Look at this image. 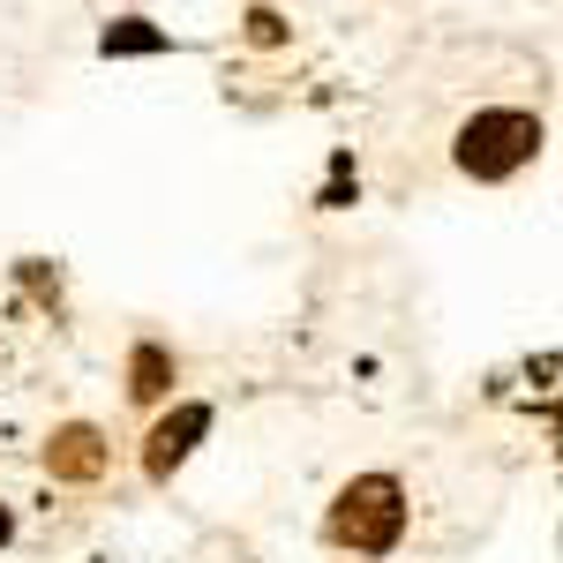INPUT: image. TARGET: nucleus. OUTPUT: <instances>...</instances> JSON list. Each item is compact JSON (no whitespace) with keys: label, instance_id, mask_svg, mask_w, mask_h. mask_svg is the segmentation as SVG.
Here are the masks:
<instances>
[{"label":"nucleus","instance_id":"5","mask_svg":"<svg viewBox=\"0 0 563 563\" xmlns=\"http://www.w3.org/2000/svg\"><path fill=\"white\" fill-rule=\"evenodd\" d=\"M166 376H174V361L158 346H135L129 361V398H166Z\"/></svg>","mask_w":563,"mask_h":563},{"label":"nucleus","instance_id":"4","mask_svg":"<svg viewBox=\"0 0 563 563\" xmlns=\"http://www.w3.org/2000/svg\"><path fill=\"white\" fill-rule=\"evenodd\" d=\"M45 466L60 481H90L98 466H106V443H98V429H60L53 443H45Z\"/></svg>","mask_w":563,"mask_h":563},{"label":"nucleus","instance_id":"1","mask_svg":"<svg viewBox=\"0 0 563 563\" xmlns=\"http://www.w3.org/2000/svg\"><path fill=\"white\" fill-rule=\"evenodd\" d=\"M398 533H406V488L390 474H361L339 496V511H331V541L339 549H361V556L398 549Z\"/></svg>","mask_w":563,"mask_h":563},{"label":"nucleus","instance_id":"2","mask_svg":"<svg viewBox=\"0 0 563 563\" xmlns=\"http://www.w3.org/2000/svg\"><path fill=\"white\" fill-rule=\"evenodd\" d=\"M533 151H541V121H533V113H474V121L459 129V166L474 180L519 174Z\"/></svg>","mask_w":563,"mask_h":563},{"label":"nucleus","instance_id":"7","mask_svg":"<svg viewBox=\"0 0 563 563\" xmlns=\"http://www.w3.org/2000/svg\"><path fill=\"white\" fill-rule=\"evenodd\" d=\"M0 541H8V511H0Z\"/></svg>","mask_w":563,"mask_h":563},{"label":"nucleus","instance_id":"3","mask_svg":"<svg viewBox=\"0 0 563 563\" xmlns=\"http://www.w3.org/2000/svg\"><path fill=\"white\" fill-rule=\"evenodd\" d=\"M203 429H211V406H180V413H166V421L151 429V451H143V474H151V481H166V474L180 466V459H188V451L203 443Z\"/></svg>","mask_w":563,"mask_h":563},{"label":"nucleus","instance_id":"6","mask_svg":"<svg viewBox=\"0 0 563 563\" xmlns=\"http://www.w3.org/2000/svg\"><path fill=\"white\" fill-rule=\"evenodd\" d=\"M106 53H166V31H158V23H113V31H106Z\"/></svg>","mask_w":563,"mask_h":563}]
</instances>
